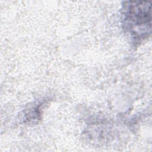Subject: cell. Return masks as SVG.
Wrapping results in <instances>:
<instances>
[{
	"instance_id": "1",
	"label": "cell",
	"mask_w": 152,
	"mask_h": 152,
	"mask_svg": "<svg viewBox=\"0 0 152 152\" xmlns=\"http://www.w3.org/2000/svg\"><path fill=\"white\" fill-rule=\"evenodd\" d=\"M125 20L132 34L141 36L147 33L151 27V3L149 1L129 2Z\"/></svg>"
}]
</instances>
